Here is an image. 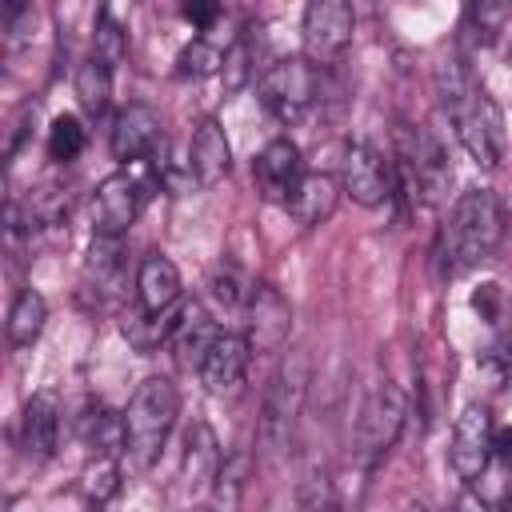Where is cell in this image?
Returning <instances> with one entry per match:
<instances>
[{
  "mask_svg": "<svg viewBox=\"0 0 512 512\" xmlns=\"http://www.w3.org/2000/svg\"><path fill=\"white\" fill-rule=\"evenodd\" d=\"M436 96H440L444 112L452 116L464 152L480 168H496L504 160V116H500L496 100L472 84L468 68L456 56L436 64Z\"/></svg>",
  "mask_w": 512,
  "mask_h": 512,
  "instance_id": "6da1fadb",
  "label": "cell"
},
{
  "mask_svg": "<svg viewBox=\"0 0 512 512\" xmlns=\"http://www.w3.org/2000/svg\"><path fill=\"white\" fill-rule=\"evenodd\" d=\"M504 204L492 188H468L452 204L448 228L440 232V256L448 260V272L472 268L488 260L504 240Z\"/></svg>",
  "mask_w": 512,
  "mask_h": 512,
  "instance_id": "7a4b0ae2",
  "label": "cell"
},
{
  "mask_svg": "<svg viewBox=\"0 0 512 512\" xmlns=\"http://www.w3.org/2000/svg\"><path fill=\"white\" fill-rule=\"evenodd\" d=\"M176 416H180V392H176L172 380L148 376L132 392L128 408H124V440H128V456L140 468H148L160 456V448H164Z\"/></svg>",
  "mask_w": 512,
  "mask_h": 512,
  "instance_id": "3957f363",
  "label": "cell"
},
{
  "mask_svg": "<svg viewBox=\"0 0 512 512\" xmlns=\"http://www.w3.org/2000/svg\"><path fill=\"white\" fill-rule=\"evenodd\" d=\"M396 152H400L404 184L412 188L408 196L424 200V204H436L452 184V164H448V152L440 148V140L428 128L400 124L396 128Z\"/></svg>",
  "mask_w": 512,
  "mask_h": 512,
  "instance_id": "277c9868",
  "label": "cell"
},
{
  "mask_svg": "<svg viewBox=\"0 0 512 512\" xmlns=\"http://www.w3.org/2000/svg\"><path fill=\"white\" fill-rule=\"evenodd\" d=\"M260 100L284 124L300 120L320 100V72L308 56H280L260 76Z\"/></svg>",
  "mask_w": 512,
  "mask_h": 512,
  "instance_id": "5b68a950",
  "label": "cell"
},
{
  "mask_svg": "<svg viewBox=\"0 0 512 512\" xmlns=\"http://www.w3.org/2000/svg\"><path fill=\"white\" fill-rule=\"evenodd\" d=\"M408 424V400L396 384H376L360 408V420H356V456L364 468H372L392 444L396 436L404 432Z\"/></svg>",
  "mask_w": 512,
  "mask_h": 512,
  "instance_id": "8992f818",
  "label": "cell"
},
{
  "mask_svg": "<svg viewBox=\"0 0 512 512\" xmlns=\"http://www.w3.org/2000/svg\"><path fill=\"white\" fill-rule=\"evenodd\" d=\"M304 388H308V364L300 356H292L268 380L264 416H260V440H264V448H284L288 444V432H292V424L300 416V404H304Z\"/></svg>",
  "mask_w": 512,
  "mask_h": 512,
  "instance_id": "52a82bcc",
  "label": "cell"
},
{
  "mask_svg": "<svg viewBox=\"0 0 512 512\" xmlns=\"http://www.w3.org/2000/svg\"><path fill=\"white\" fill-rule=\"evenodd\" d=\"M352 28H356V12L348 0H312L304 8V20H300V36H304V56L312 64H328L336 60L348 40H352Z\"/></svg>",
  "mask_w": 512,
  "mask_h": 512,
  "instance_id": "ba28073f",
  "label": "cell"
},
{
  "mask_svg": "<svg viewBox=\"0 0 512 512\" xmlns=\"http://www.w3.org/2000/svg\"><path fill=\"white\" fill-rule=\"evenodd\" d=\"M140 184L132 180V172H112V176H104L100 184H96V192H92V236H112V240H120L128 228H132V220H136V212H140Z\"/></svg>",
  "mask_w": 512,
  "mask_h": 512,
  "instance_id": "9c48e42d",
  "label": "cell"
},
{
  "mask_svg": "<svg viewBox=\"0 0 512 512\" xmlns=\"http://www.w3.org/2000/svg\"><path fill=\"white\" fill-rule=\"evenodd\" d=\"M492 416L484 404H468L456 420V432H452V448H448V464L460 480H476L488 460H492Z\"/></svg>",
  "mask_w": 512,
  "mask_h": 512,
  "instance_id": "30bf717a",
  "label": "cell"
},
{
  "mask_svg": "<svg viewBox=\"0 0 512 512\" xmlns=\"http://www.w3.org/2000/svg\"><path fill=\"white\" fill-rule=\"evenodd\" d=\"M340 180H344V192H348L356 204H364V208H380V204L392 196V168H388V160H384L372 144H364V140L348 144Z\"/></svg>",
  "mask_w": 512,
  "mask_h": 512,
  "instance_id": "8fae6325",
  "label": "cell"
},
{
  "mask_svg": "<svg viewBox=\"0 0 512 512\" xmlns=\"http://www.w3.org/2000/svg\"><path fill=\"white\" fill-rule=\"evenodd\" d=\"M304 156L288 136H276L264 144V152L256 156V184L264 192V200L272 204H292L296 188L304 184Z\"/></svg>",
  "mask_w": 512,
  "mask_h": 512,
  "instance_id": "7c38bea8",
  "label": "cell"
},
{
  "mask_svg": "<svg viewBox=\"0 0 512 512\" xmlns=\"http://www.w3.org/2000/svg\"><path fill=\"white\" fill-rule=\"evenodd\" d=\"M248 360H252L248 336L220 332L196 372H200V380H204V388H208L212 396H232V392H240V384H244V376H248Z\"/></svg>",
  "mask_w": 512,
  "mask_h": 512,
  "instance_id": "4fadbf2b",
  "label": "cell"
},
{
  "mask_svg": "<svg viewBox=\"0 0 512 512\" xmlns=\"http://www.w3.org/2000/svg\"><path fill=\"white\" fill-rule=\"evenodd\" d=\"M292 308L272 284H256L248 296V344L252 352H276L288 340Z\"/></svg>",
  "mask_w": 512,
  "mask_h": 512,
  "instance_id": "5bb4252c",
  "label": "cell"
},
{
  "mask_svg": "<svg viewBox=\"0 0 512 512\" xmlns=\"http://www.w3.org/2000/svg\"><path fill=\"white\" fill-rule=\"evenodd\" d=\"M188 172L212 188L220 184L228 172H232V148H228V136L220 128V120L204 116L196 128H192V144H188Z\"/></svg>",
  "mask_w": 512,
  "mask_h": 512,
  "instance_id": "9a60e30c",
  "label": "cell"
},
{
  "mask_svg": "<svg viewBox=\"0 0 512 512\" xmlns=\"http://www.w3.org/2000/svg\"><path fill=\"white\" fill-rule=\"evenodd\" d=\"M156 144H160V116H156V108L128 104L116 116V124H112V156L124 160V164H132V160L152 156Z\"/></svg>",
  "mask_w": 512,
  "mask_h": 512,
  "instance_id": "2e32d148",
  "label": "cell"
},
{
  "mask_svg": "<svg viewBox=\"0 0 512 512\" xmlns=\"http://www.w3.org/2000/svg\"><path fill=\"white\" fill-rule=\"evenodd\" d=\"M60 440V400L56 392H36L20 412V448L32 460H48Z\"/></svg>",
  "mask_w": 512,
  "mask_h": 512,
  "instance_id": "e0dca14e",
  "label": "cell"
},
{
  "mask_svg": "<svg viewBox=\"0 0 512 512\" xmlns=\"http://www.w3.org/2000/svg\"><path fill=\"white\" fill-rule=\"evenodd\" d=\"M136 304L156 316L180 308V272L168 256H160V252L144 256V264L136 272Z\"/></svg>",
  "mask_w": 512,
  "mask_h": 512,
  "instance_id": "ac0fdd59",
  "label": "cell"
},
{
  "mask_svg": "<svg viewBox=\"0 0 512 512\" xmlns=\"http://www.w3.org/2000/svg\"><path fill=\"white\" fill-rule=\"evenodd\" d=\"M216 336H220V328H216V320L208 316V308L200 304V300H188V304H180V312H176V324H172V348H176V356L184 360V364H196L200 368V360L208 356V348L216 344Z\"/></svg>",
  "mask_w": 512,
  "mask_h": 512,
  "instance_id": "d6986e66",
  "label": "cell"
},
{
  "mask_svg": "<svg viewBox=\"0 0 512 512\" xmlns=\"http://www.w3.org/2000/svg\"><path fill=\"white\" fill-rule=\"evenodd\" d=\"M224 468V456H220V444H216V432L196 420L184 436V484L188 488H208Z\"/></svg>",
  "mask_w": 512,
  "mask_h": 512,
  "instance_id": "ffe728a7",
  "label": "cell"
},
{
  "mask_svg": "<svg viewBox=\"0 0 512 512\" xmlns=\"http://www.w3.org/2000/svg\"><path fill=\"white\" fill-rule=\"evenodd\" d=\"M336 200H340V184L328 172H308L288 208L296 212V220L304 228H316V224H324L336 212Z\"/></svg>",
  "mask_w": 512,
  "mask_h": 512,
  "instance_id": "44dd1931",
  "label": "cell"
},
{
  "mask_svg": "<svg viewBox=\"0 0 512 512\" xmlns=\"http://www.w3.org/2000/svg\"><path fill=\"white\" fill-rule=\"evenodd\" d=\"M80 440L96 452V456H116V452H128V440H124V416L108 412L104 404L88 408L80 416Z\"/></svg>",
  "mask_w": 512,
  "mask_h": 512,
  "instance_id": "7402d4cb",
  "label": "cell"
},
{
  "mask_svg": "<svg viewBox=\"0 0 512 512\" xmlns=\"http://www.w3.org/2000/svg\"><path fill=\"white\" fill-rule=\"evenodd\" d=\"M44 320H48V304L36 288H24L16 300H12V312H8V344L12 348H28L36 344V336L44 332Z\"/></svg>",
  "mask_w": 512,
  "mask_h": 512,
  "instance_id": "603a6c76",
  "label": "cell"
},
{
  "mask_svg": "<svg viewBox=\"0 0 512 512\" xmlns=\"http://www.w3.org/2000/svg\"><path fill=\"white\" fill-rule=\"evenodd\" d=\"M176 312H180V308H172V312L156 316V312H144V308L136 304L132 312H124V324H120V328H124V336H128V344H132V348L152 352V348H160V344H168V340H172Z\"/></svg>",
  "mask_w": 512,
  "mask_h": 512,
  "instance_id": "cb8c5ba5",
  "label": "cell"
},
{
  "mask_svg": "<svg viewBox=\"0 0 512 512\" xmlns=\"http://www.w3.org/2000/svg\"><path fill=\"white\" fill-rule=\"evenodd\" d=\"M72 88H76L80 108H84L88 116H100V112L108 108V96H112V68L92 56V60H84V64L76 68Z\"/></svg>",
  "mask_w": 512,
  "mask_h": 512,
  "instance_id": "d4e9b609",
  "label": "cell"
},
{
  "mask_svg": "<svg viewBox=\"0 0 512 512\" xmlns=\"http://www.w3.org/2000/svg\"><path fill=\"white\" fill-rule=\"evenodd\" d=\"M464 28L472 32V40L496 44V40L512 28V4H508V0H480V4H468Z\"/></svg>",
  "mask_w": 512,
  "mask_h": 512,
  "instance_id": "484cf974",
  "label": "cell"
},
{
  "mask_svg": "<svg viewBox=\"0 0 512 512\" xmlns=\"http://www.w3.org/2000/svg\"><path fill=\"white\" fill-rule=\"evenodd\" d=\"M80 492L88 504H108L116 492H120V468H116V456H96L84 472H80Z\"/></svg>",
  "mask_w": 512,
  "mask_h": 512,
  "instance_id": "4316f807",
  "label": "cell"
},
{
  "mask_svg": "<svg viewBox=\"0 0 512 512\" xmlns=\"http://www.w3.org/2000/svg\"><path fill=\"white\" fill-rule=\"evenodd\" d=\"M296 512H340V496L328 472L312 468L296 488Z\"/></svg>",
  "mask_w": 512,
  "mask_h": 512,
  "instance_id": "83f0119b",
  "label": "cell"
},
{
  "mask_svg": "<svg viewBox=\"0 0 512 512\" xmlns=\"http://www.w3.org/2000/svg\"><path fill=\"white\" fill-rule=\"evenodd\" d=\"M84 144H88V132H84V124L76 116H56L52 120V128H48V156L56 164L76 160L84 152Z\"/></svg>",
  "mask_w": 512,
  "mask_h": 512,
  "instance_id": "f1b7e54d",
  "label": "cell"
},
{
  "mask_svg": "<svg viewBox=\"0 0 512 512\" xmlns=\"http://www.w3.org/2000/svg\"><path fill=\"white\" fill-rule=\"evenodd\" d=\"M224 52H228V48H220L216 40L196 36V40L184 44V52L176 56L180 76H212V72H220V68H224Z\"/></svg>",
  "mask_w": 512,
  "mask_h": 512,
  "instance_id": "f546056e",
  "label": "cell"
},
{
  "mask_svg": "<svg viewBox=\"0 0 512 512\" xmlns=\"http://www.w3.org/2000/svg\"><path fill=\"white\" fill-rule=\"evenodd\" d=\"M92 48H96V60L100 64H120L124 60V28L112 20V12L104 8L100 16H96V32H92Z\"/></svg>",
  "mask_w": 512,
  "mask_h": 512,
  "instance_id": "4dcf8cb0",
  "label": "cell"
},
{
  "mask_svg": "<svg viewBox=\"0 0 512 512\" xmlns=\"http://www.w3.org/2000/svg\"><path fill=\"white\" fill-rule=\"evenodd\" d=\"M116 272H120V240L96 236L88 248V276H96V284H108L116 280Z\"/></svg>",
  "mask_w": 512,
  "mask_h": 512,
  "instance_id": "1f68e13d",
  "label": "cell"
},
{
  "mask_svg": "<svg viewBox=\"0 0 512 512\" xmlns=\"http://www.w3.org/2000/svg\"><path fill=\"white\" fill-rule=\"evenodd\" d=\"M224 88L228 92H236V88H244L248 84V72H252V64H248V44L244 40H232L228 44V52H224Z\"/></svg>",
  "mask_w": 512,
  "mask_h": 512,
  "instance_id": "d6a6232c",
  "label": "cell"
},
{
  "mask_svg": "<svg viewBox=\"0 0 512 512\" xmlns=\"http://www.w3.org/2000/svg\"><path fill=\"white\" fill-rule=\"evenodd\" d=\"M212 296H216L224 308H240V304H248L252 288L244 292V284H240V276H236L232 268H216V272H212Z\"/></svg>",
  "mask_w": 512,
  "mask_h": 512,
  "instance_id": "836d02e7",
  "label": "cell"
},
{
  "mask_svg": "<svg viewBox=\"0 0 512 512\" xmlns=\"http://www.w3.org/2000/svg\"><path fill=\"white\" fill-rule=\"evenodd\" d=\"M472 308H476L480 320L496 324V320H500V284H496V280H484V284L472 292Z\"/></svg>",
  "mask_w": 512,
  "mask_h": 512,
  "instance_id": "e575fe53",
  "label": "cell"
},
{
  "mask_svg": "<svg viewBox=\"0 0 512 512\" xmlns=\"http://www.w3.org/2000/svg\"><path fill=\"white\" fill-rule=\"evenodd\" d=\"M180 16H184L188 24H196L200 32H208V28L220 20V4H184Z\"/></svg>",
  "mask_w": 512,
  "mask_h": 512,
  "instance_id": "d590c367",
  "label": "cell"
},
{
  "mask_svg": "<svg viewBox=\"0 0 512 512\" xmlns=\"http://www.w3.org/2000/svg\"><path fill=\"white\" fill-rule=\"evenodd\" d=\"M492 456H500L504 464H512V424L496 428V436H492Z\"/></svg>",
  "mask_w": 512,
  "mask_h": 512,
  "instance_id": "8d00e7d4",
  "label": "cell"
},
{
  "mask_svg": "<svg viewBox=\"0 0 512 512\" xmlns=\"http://www.w3.org/2000/svg\"><path fill=\"white\" fill-rule=\"evenodd\" d=\"M452 512H488V504H484L472 488H464V492L456 496V508H452Z\"/></svg>",
  "mask_w": 512,
  "mask_h": 512,
  "instance_id": "74e56055",
  "label": "cell"
},
{
  "mask_svg": "<svg viewBox=\"0 0 512 512\" xmlns=\"http://www.w3.org/2000/svg\"><path fill=\"white\" fill-rule=\"evenodd\" d=\"M504 512H512V492H508V496H504Z\"/></svg>",
  "mask_w": 512,
  "mask_h": 512,
  "instance_id": "f35d334b",
  "label": "cell"
}]
</instances>
